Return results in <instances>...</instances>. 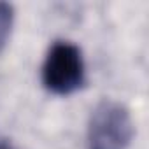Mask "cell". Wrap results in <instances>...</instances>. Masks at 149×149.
Returning a JSON list of instances; mask_svg holds the SVG:
<instances>
[{"label": "cell", "instance_id": "6da1fadb", "mask_svg": "<svg viewBox=\"0 0 149 149\" xmlns=\"http://www.w3.org/2000/svg\"><path fill=\"white\" fill-rule=\"evenodd\" d=\"M135 126L130 111L116 100H102L88 123V149H126Z\"/></svg>", "mask_w": 149, "mask_h": 149}, {"label": "cell", "instance_id": "3957f363", "mask_svg": "<svg viewBox=\"0 0 149 149\" xmlns=\"http://www.w3.org/2000/svg\"><path fill=\"white\" fill-rule=\"evenodd\" d=\"M14 25V7L7 2H0V53L6 47Z\"/></svg>", "mask_w": 149, "mask_h": 149}, {"label": "cell", "instance_id": "277c9868", "mask_svg": "<svg viewBox=\"0 0 149 149\" xmlns=\"http://www.w3.org/2000/svg\"><path fill=\"white\" fill-rule=\"evenodd\" d=\"M0 149H9V147H7L6 144H2V142H0Z\"/></svg>", "mask_w": 149, "mask_h": 149}, {"label": "cell", "instance_id": "7a4b0ae2", "mask_svg": "<svg viewBox=\"0 0 149 149\" xmlns=\"http://www.w3.org/2000/svg\"><path fill=\"white\" fill-rule=\"evenodd\" d=\"M42 83L54 95H70L84 84V58L81 49L67 40L54 42L42 65Z\"/></svg>", "mask_w": 149, "mask_h": 149}]
</instances>
